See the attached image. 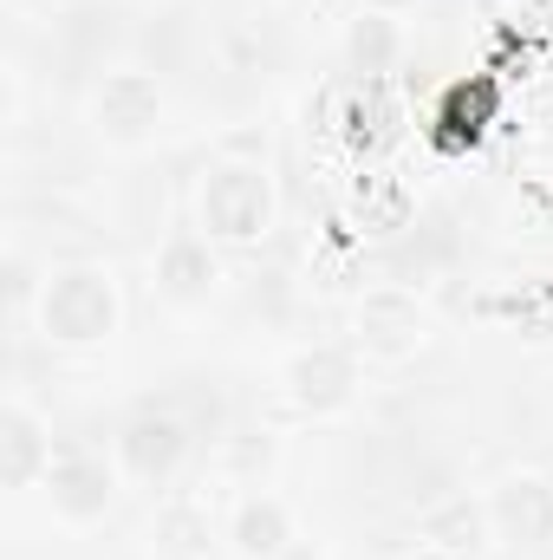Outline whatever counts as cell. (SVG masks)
I'll use <instances>...</instances> for the list:
<instances>
[{
	"label": "cell",
	"mask_w": 553,
	"mask_h": 560,
	"mask_svg": "<svg viewBox=\"0 0 553 560\" xmlns=\"http://www.w3.org/2000/svg\"><path fill=\"white\" fill-rule=\"evenodd\" d=\"M222 280H228L222 242H209L196 222L169 229V235L156 242V255H150V287H156V300H169V306H209V300L222 293Z\"/></svg>",
	"instance_id": "cell-9"
},
{
	"label": "cell",
	"mask_w": 553,
	"mask_h": 560,
	"mask_svg": "<svg viewBox=\"0 0 553 560\" xmlns=\"http://www.w3.org/2000/svg\"><path fill=\"white\" fill-rule=\"evenodd\" d=\"M398 59H404V26L391 13H365L358 7V20L345 26V66L352 72H391Z\"/></svg>",
	"instance_id": "cell-14"
},
{
	"label": "cell",
	"mask_w": 553,
	"mask_h": 560,
	"mask_svg": "<svg viewBox=\"0 0 553 560\" xmlns=\"http://www.w3.org/2000/svg\"><path fill=\"white\" fill-rule=\"evenodd\" d=\"M111 456H118V469H125V482L131 489H169L176 476H183V463H189V423L176 418L169 405H138L131 418L118 423V436H111Z\"/></svg>",
	"instance_id": "cell-7"
},
{
	"label": "cell",
	"mask_w": 553,
	"mask_h": 560,
	"mask_svg": "<svg viewBox=\"0 0 553 560\" xmlns=\"http://www.w3.org/2000/svg\"><path fill=\"white\" fill-rule=\"evenodd\" d=\"M416 0H365V13H391V20H398V13H411Z\"/></svg>",
	"instance_id": "cell-16"
},
{
	"label": "cell",
	"mask_w": 553,
	"mask_h": 560,
	"mask_svg": "<svg viewBox=\"0 0 553 560\" xmlns=\"http://www.w3.org/2000/svg\"><path fill=\"white\" fill-rule=\"evenodd\" d=\"M163 118H169V98H163V85H156L143 66H118V72H105V79L85 92V125H92V138L105 143V150H118V156L150 150V143L163 138Z\"/></svg>",
	"instance_id": "cell-5"
},
{
	"label": "cell",
	"mask_w": 553,
	"mask_h": 560,
	"mask_svg": "<svg viewBox=\"0 0 553 560\" xmlns=\"http://www.w3.org/2000/svg\"><path fill=\"white\" fill-rule=\"evenodd\" d=\"M0 287H7V319H13V326H33V306H39V287H46V275H39L20 248H7Z\"/></svg>",
	"instance_id": "cell-15"
},
{
	"label": "cell",
	"mask_w": 553,
	"mask_h": 560,
	"mask_svg": "<svg viewBox=\"0 0 553 560\" xmlns=\"http://www.w3.org/2000/svg\"><path fill=\"white\" fill-rule=\"evenodd\" d=\"M416 541H430V548H443V555H456V560L495 555L489 495H469V489H456V495H436V502L416 515Z\"/></svg>",
	"instance_id": "cell-12"
},
{
	"label": "cell",
	"mask_w": 553,
	"mask_h": 560,
	"mask_svg": "<svg viewBox=\"0 0 553 560\" xmlns=\"http://www.w3.org/2000/svg\"><path fill=\"white\" fill-rule=\"evenodd\" d=\"M280 222L274 170L261 156H215L196 183V229L222 248H261Z\"/></svg>",
	"instance_id": "cell-2"
},
{
	"label": "cell",
	"mask_w": 553,
	"mask_h": 560,
	"mask_svg": "<svg viewBox=\"0 0 553 560\" xmlns=\"http://www.w3.org/2000/svg\"><path fill=\"white\" fill-rule=\"evenodd\" d=\"M358 392H365V359H358L352 339L345 346L339 339H313V346H293L280 359V398H286L293 418L332 423L358 405Z\"/></svg>",
	"instance_id": "cell-4"
},
{
	"label": "cell",
	"mask_w": 553,
	"mask_h": 560,
	"mask_svg": "<svg viewBox=\"0 0 553 560\" xmlns=\"http://www.w3.org/2000/svg\"><path fill=\"white\" fill-rule=\"evenodd\" d=\"M52 456H59L52 423H46L26 398H20V392H13V398L0 405V482H7L13 495H26V489H39V482H46Z\"/></svg>",
	"instance_id": "cell-11"
},
{
	"label": "cell",
	"mask_w": 553,
	"mask_h": 560,
	"mask_svg": "<svg viewBox=\"0 0 553 560\" xmlns=\"http://www.w3.org/2000/svg\"><path fill=\"white\" fill-rule=\"evenodd\" d=\"M293 541H299V522H293L286 495H274V489H248L222 522V555L228 560H286Z\"/></svg>",
	"instance_id": "cell-10"
},
{
	"label": "cell",
	"mask_w": 553,
	"mask_h": 560,
	"mask_svg": "<svg viewBox=\"0 0 553 560\" xmlns=\"http://www.w3.org/2000/svg\"><path fill=\"white\" fill-rule=\"evenodd\" d=\"M352 346H358L365 365H404V359H416L430 346V306H423V293L398 287V280L365 287L352 300Z\"/></svg>",
	"instance_id": "cell-6"
},
{
	"label": "cell",
	"mask_w": 553,
	"mask_h": 560,
	"mask_svg": "<svg viewBox=\"0 0 553 560\" xmlns=\"http://www.w3.org/2000/svg\"><path fill=\"white\" fill-rule=\"evenodd\" d=\"M489 522L495 548L508 555H548L553 548V476L548 469H508L489 482Z\"/></svg>",
	"instance_id": "cell-8"
},
{
	"label": "cell",
	"mask_w": 553,
	"mask_h": 560,
	"mask_svg": "<svg viewBox=\"0 0 553 560\" xmlns=\"http://www.w3.org/2000/svg\"><path fill=\"white\" fill-rule=\"evenodd\" d=\"M125 326V287L105 261H59L46 268L39 306H33V332L52 352H105Z\"/></svg>",
	"instance_id": "cell-1"
},
{
	"label": "cell",
	"mask_w": 553,
	"mask_h": 560,
	"mask_svg": "<svg viewBox=\"0 0 553 560\" xmlns=\"http://www.w3.org/2000/svg\"><path fill=\"white\" fill-rule=\"evenodd\" d=\"M215 548H222V535H215L202 502H189V495L156 502V515H150V555L156 560H215Z\"/></svg>",
	"instance_id": "cell-13"
},
{
	"label": "cell",
	"mask_w": 553,
	"mask_h": 560,
	"mask_svg": "<svg viewBox=\"0 0 553 560\" xmlns=\"http://www.w3.org/2000/svg\"><path fill=\"white\" fill-rule=\"evenodd\" d=\"M125 489H131V482H125L118 456H111V450H92V443H59V456H52V469H46V482H39L46 515H52L59 528H72V535L105 528V522L118 515Z\"/></svg>",
	"instance_id": "cell-3"
},
{
	"label": "cell",
	"mask_w": 553,
	"mask_h": 560,
	"mask_svg": "<svg viewBox=\"0 0 553 560\" xmlns=\"http://www.w3.org/2000/svg\"><path fill=\"white\" fill-rule=\"evenodd\" d=\"M398 560H456V555H443V548H430V541H416L411 555H398Z\"/></svg>",
	"instance_id": "cell-17"
}]
</instances>
